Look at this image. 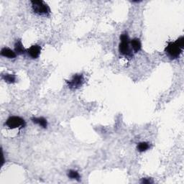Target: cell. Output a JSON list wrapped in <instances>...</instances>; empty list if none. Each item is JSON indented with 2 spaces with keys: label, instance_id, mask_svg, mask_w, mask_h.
Instances as JSON below:
<instances>
[{
  "label": "cell",
  "instance_id": "obj_1",
  "mask_svg": "<svg viewBox=\"0 0 184 184\" xmlns=\"http://www.w3.org/2000/svg\"><path fill=\"white\" fill-rule=\"evenodd\" d=\"M32 7L34 12L38 15H47L51 12L48 5L42 0L31 1Z\"/></svg>",
  "mask_w": 184,
  "mask_h": 184
},
{
  "label": "cell",
  "instance_id": "obj_2",
  "mask_svg": "<svg viewBox=\"0 0 184 184\" xmlns=\"http://www.w3.org/2000/svg\"><path fill=\"white\" fill-rule=\"evenodd\" d=\"M120 40H121V43H120L119 46V51L120 52V53L127 56H132L130 47H129V39L128 34H122V35L120 36Z\"/></svg>",
  "mask_w": 184,
  "mask_h": 184
},
{
  "label": "cell",
  "instance_id": "obj_3",
  "mask_svg": "<svg viewBox=\"0 0 184 184\" xmlns=\"http://www.w3.org/2000/svg\"><path fill=\"white\" fill-rule=\"evenodd\" d=\"M183 49L179 46L177 42H169L165 48V52L171 58H177L182 53Z\"/></svg>",
  "mask_w": 184,
  "mask_h": 184
},
{
  "label": "cell",
  "instance_id": "obj_4",
  "mask_svg": "<svg viewBox=\"0 0 184 184\" xmlns=\"http://www.w3.org/2000/svg\"><path fill=\"white\" fill-rule=\"evenodd\" d=\"M6 125L10 129L23 128L26 125L25 121L20 117H10L6 121Z\"/></svg>",
  "mask_w": 184,
  "mask_h": 184
},
{
  "label": "cell",
  "instance_id": "obj_5",
  "mask_svg": "<svg viewBox=\"0 0 184 184\" xmlns=\"http://www.w3.org/2000/svg\"><path fill=\"white\" fill-rule=\"evenodd\" d=\"M83 83V77L81 74H76L73 76L71 80L68 82V85L70 88L76 89L82 86Z\"/></svg>",
  "mask_w": 184,
  "mask_h": 184
},
{
  "label": "cell",
  "instance_id": "obj_6",
  "mask_svg": "<svg viewBox=\"0 0 184 184\" xmlns=\"http://www.w3.org/2000/svg\"><path fill=\"white\" fill-rule=\"evenodd\" d=\"M40 52H41V47L38 45H32L28 50V53L33 58H38L40 54Z\"/></svg>",
  "mask_w": 184,
  "mask_h": 184
},
{
  "label": "cell",
  "instance_id": "obj_7",
  "mask_svg": "<svg viewBox=\"0 0 184 184\" xmlns=\"http://www.w3.org/2000/svg\"><path fill=\"white\" fill-rule=\"evenodd\" d=\"M1 56L7 57L8 58H15L16 57V53L8 47H3L1 51Z\"/></svg>",
  "mask_w": 184,
  "mask_h": 184
},
{
  "label": "cell",
  "instance_id": "obj_8",
  "mask_svg": "<svg viewBox=\"0 0 184 184\" xmlns=\"http://www.w3.org/2000/svg\"><path fill=\"white\" fill-rule=\"evenodd\" d=\"M32 121H33L34 123L37 124L40 127H42L43 128H46L47 126V120L43 117H33L32 118Z\"/></svg>",
  "mask_w": 184,
  "mask_h": 184
},
{
  "label": "cell",
  "instance_id": "obj_9",
  "mask_svg": "<svg viewBox=\"0 0 184 184\" xmlns=\"http://www.w3.org/2000/svg\"><path fill=\"white\" fill-rule=\"evenodd\" d=\"M131 45L133 51H135V53H137L138 51H140V49H141L142 47L141 42H140V40L139 39H137V38H135V39L132 40Z\"/></svg>",
  "mask_w": 184,
  "mask_h": 184
},
{
  "label": "cell",
  "instance_id": "obj_10",
  "mask_svg": "<svg viewBox=\"0 0 184 184\" xmlns=\"http://www.w3.org/2000/svg\"><path fill=\"white\" fill-rule=\"evenodd\" d=\"M15 51L16 52V53L19 54V55L25 53V47H23V45H22L21 40H17V41L16 42L15 45Z\"/></svg>",
  "mask_w": 184,
  "mask_h": 184
},
{
  "label": "cell",
  "instance_id": "obj_11",
  "mask_svg": "<svg viewBox=\"0 0 184 184\" xmlns=\"http://www.w3.org/2000/svg\"><path fill=\"white\" fill-rule=\"evenodd\" d=\"M2 79L6 81L7 83H12L16 81V77L14 74H4L2 76Z\"/></svg>",
  "mask_w": 184,
  "mask_h": 184
},
{
  "label": "cell",
  "instance_id": "obj_12",
  "mask_svg": "<svg viewBox=\"0 0 184 184\" xmlns=\"http://www.w3.org/2000/svg\"><path fill=\"white\" fill-rule=\"evenodd\" d=\"M149 147H150L149 144L147 142H140L137 145V150L140 152H142H142L146 151L147 150H148Z\"/></svg>",
  "mask_w": 184,
  "mask_h": 184
},
{
  "label": "cell",
  "instance_id": "obj_13",
  "mask_svg": "<svg viewBox=\"0 0 184 184\" xmlns=\"http://www.w3.org/2000/svg\"><path fill=\"white\" fill-rule=\"evenodd\" d=\"M68 176L70 178L72 179H76V180H79L80 178V176H79V173L76 171V170H70L69 171V173H68Z\"/></svg>",
  "mask_w": 184,
  "mask_h": 184
},
{
  "label": "cell",
  "instance_id": "obj_14",
  "mask_svg": "<svg viewBox=\"0 0 184 184\" xmlns=\"http://www.w3.org/2000/svg\"><path fill=\"white\" fill-rule=\"evenodd\" d=\"M142 183H153V181H151L150 179L143 178L142 181Z\"/></svg>",
  "mask_w": 184,
  "mask_h": 184
}]
</instances>
